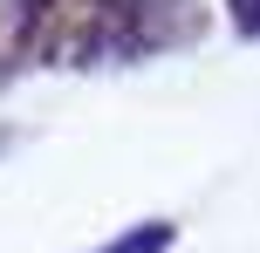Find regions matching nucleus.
Masks as SVG:
<instances>
[{
    "mask_svg": "<svg viewBox=\"0 0 260 253\" xmlns=\"http://www.w3.org/2000/svg\"><path fill=\"white\" fill-rule=\"evenodd\" d=\"M171 0H89V21L69 41V55H151L165 41L185 34V21H171Z\"/></svg>",
    "mask_w": 260,
    "mask_h": 253,
    "instance_id": "obj_1",
    "label": "nucleus"
},
{
    "mask_svg": "<svg viewBox=\"0 0 260 253\" xmlns=\"http://www.w3.org/2000/svg\"><path fill=\"white\" fill-rule=\"evenodd\" d=\"M171 240H178V226H171V219H144V226L117 233V240H110V246H96V253H165Z\"/></svg>",
    "mask_w": 260,
    "mask_h": 253,
    "instance_id": "obj_2",
    "label": "nucleus"
},
{
    "mask_svg": "<svg viewBox=\"0 0 260 253\" xmlns=\"http://www.w3.org/2000/svg\"><path fill=\"white\" fill-rule=\"evenodd\" d=\"M233 21L247 27V34H260V0H233Z\"/></svg>",
    "mask_w": 260,
    "mask_h": 253,
    "instance_id": "obj_3",
    "label": "nucleus"
}]
</instances>
